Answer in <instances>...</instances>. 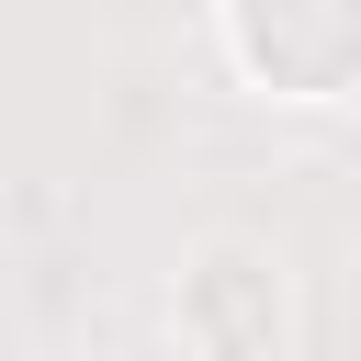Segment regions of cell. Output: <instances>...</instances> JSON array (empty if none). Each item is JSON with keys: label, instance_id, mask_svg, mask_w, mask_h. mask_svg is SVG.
I'll return each mask as SVG.
<instances>
[{"label": "cell", "instance_id": "1", "mask_svg": "<svg viewBox=\"0 0 361 361\" xmlns=\"http://www.w3.org/2000/svg\"><path fill=\"white\" fill-rule=\"evenodd\" d=\"M226 23H237L248 79L293 102H327L361 79V0H226Z\"/></svg>", "mask_w": 361, "mask_h": 361}]
</instances>
